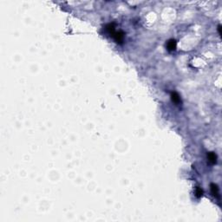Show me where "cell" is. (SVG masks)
<instances>
[{
  "mask_svg": "<svg viewBox=\"0 0 222 222\" xmlns=\"http://www.w3.org/2000/svg\"><path fill=\"white\" fill-rule=\"evenodd\" d=\"M113 37L115 38V40L118 43H122L124 38V33L122 31H118L115 32V34L113 35Z\"/></svg>",
  "mask_w": 222,
  "mask_h": 222,
  "instance_id": "1",
  "label": "cell"
},
{
  "mask_svg": "<svg viewBox=\"0 0 222 222\" xmlns=\"http://www.w3.org/2000/svg\"><path fill=\"white\" fill-rule=\"evenodd\" d=\"M167 48L169 51H173L176 48V41L174 39H171L167 43Z\"/></svg>",
  "mask_w": 222,
  "mask_h": 222,
  "instance_id": "2",
  "label": "cell"
},
{
  "mask_svg": "<svg viewBox=\"0 0 222 222\" xmlns=\"http://www.w3.org/2000/svg\"><path fill=\"white\" fill-rule=\"evenodd\" d=\"M211 191L214 197H220V193H219V188L216 184H211Z\"/></svg>",
  "mask_w": 222,
  "mask_h": 222,
  "instance_id": "3",
  "label": "cell"
},
{
  "mask_svg": "<svg viewBox=\"0 0 222 222\" xmlns=\"http://www.w3.org/2000/svg\"><path fill=\"white\" fill-rule=\"evenodd\" d=\"M208 161L211 162L212 164L216 163V161H217V155H216L214 153H213V152L208 153Z\"/></svg>",
  "mask_w": 222,
  "mask_h": 222,
  "instance_id": "4",
  "label": "cell"
},
{
  "mask_svg": "<svg viewBox=\"0 0 222 222\" xmlns=\"http://www.w3.org/2000/svg\"><path fill=\"white\" fill-rule=\"evenodd\" d=\"M171 97H172V101L174 103H179L180 102V96L176 92H173L172 95H171Z\"/></svg>",
  "mask_w": 222,
  "mask_h": 222,
  "instance_id": "5",
  "label": "cell"
},
{
  "mask_svg": "<svg viewBox=\"0 0 222 222\" xmlns=\"http://www.w3.org/2000/svg\"><path fill=\"white\" fill-rule=\"evenodd\" d=\"M202 194H203L202 189H201L200 188H196V189H195V195H196V197L200 198L201 196H202Z\"/></svg>",
  "mask_w": 222,
  "mask_h": 222,
  "instance_id": "6",
  "label": "cell"
},
{
  "mask_svg": "<svg viewBox=\"0 0 222 222\" xmlns=\"http://www.w3.org/2000/svg\"><path fill=\"white\" fill-rule=\"evenodd\" d=\"M218 31H219V34L221 35V26H220V25H219V27H218Z\"/></svg>",
  "mask_w": 222,
  "mask_h": 222,
  "instance_id": "7",
  "label": "cell"
}]
</instances>
